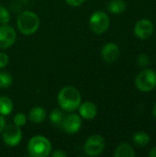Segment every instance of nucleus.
Instances as JSON below:
<instances>
[{
    "label": "nucleus",
    "mask_w": 156,
    "mask_h": 157,
    "mask_svg": "<svg viewBox=\"0 0 156 157\" xmlns=\"http://www.w3.org/2000/svg\"><path fill=\"white\" fill-rule=\"evenodd\" d=\"M57 101L62 109L73 112L77 109L81 104L82 98L80 92L74 86H65L58 94Z\"/></svg>",
    "instance_id": "f257e3e1"
},
{
    "label": "nucleus",
    "mask_w": 156,
    "mask_h": 157,
    "mask_svg": "<svg viewBox=\"0 0 156 157\" xmlns=\"http://www.w3.org/2000/svg\"><path fill=\"white\" fill-rule=\"evenodd\" d=\"M18 30L24 35H32L37 32L40 28V18L38 15L32 11H23L17 18Z\"/></svg>",
    "instance_id": "f03ea898"
},
{
    "label": "nucleus",
    "mask_w": 156,
    "mask_h": 157,
    "mask_svg": "<svg viewBox=\"0 0 156 157\" xmlns=\"http://www.w3.org/2000/svg\"><path fill=\"white\" fill-rule=\"evenodd\" d=\"M28 152L32 157H47L51 153V144L44 136H33L28 144Z\"/></svg>",
    "instance_id": "7ed1b4c3"
},
{
    "label": "nucleus",
    "mask_w": 156,
    "mask_h": 157,
    "mask_svg": "<svg viewBox=\"0 0 156 157\" xmlns=\"http://www.w3.org/2000/svg\"><path fill=\"white\" fill-rule=\"evenodd\" d=\"M137 88L143 92H150L156 86V73L152 69L143 70L135 79Z\"/></svg>",
    "instance_id": "20e7f679"
},
{
    "label": "nucleus",
    "mask_w": 156,
    "mask_h": 157,
    "mask_svg": "<svg viewBox=\"0 0 156 157\" xmlns=\"http://www.w3.org/2000/svg\"><path fill=\"white\" fill-rule=\"evenodd\" d=\"M109 17L103 11H96L92 14L89 19V28L96 34L104 33L109 27Z\"/></svg>",
    "instance_id": "39448f33"
},
{
    "label": "nucleus",
    "mask_w": 156,
    "mask_h": 157,
    "mask_svg": "<svg viewBox=\"0 0 156 157\" xmlns=\"http://www.w3.org/2000/svg\"><path fill=\"white\" fill-rule=\"evenodd\" d=\"M1 133L4 143L10 147L18 145L22 140V131L14 123L5 125Z\"/></svg>",
    "instance_id": "423d86ee"
},
{
    "label": "nucleus",
    "mask_w": 156,
    "mask_h": 157,
    "mask_svg": "<svg viewBox=\"0 0 156 157\" xmlns=\"http://www.w3.org/2000/svg\"><path fill=\"white\" fill-rule=\"evenodd\" d=\"M106 147L105 139L98 134H94L87 138L84 144V151L89 156L100 155Z\"/></svg>",
    "instance_id": "0eeeda50"
},
{
    "label": "nucleus",
    "mask_w": 156,
    "mask_h": 157,
    "mask_svg": "<svg viewBox=\"0 0 156 157\" xmlns=\"http://www.w3.org/2000/svg\"><path fill=\"white\" fill-rule=\"evenodd\" d=\"M17 40V32L15 29L9 25L0 26V50L10 48Z\"/></svg>",
    "instance_id": "6e6552de"
},
{
    "label": "nucleus",
    "mask_w": 156,
    "mask_h": 157,
    "mask_svg": "<svg viewBox=\"0 0 156 157\" xmlns=\"http://www.w3.org/2000/svg\"><path fill=\"white\" fill-rule=\"evenodd\" d=\"M61 126L66 133L69 134L76 133L82 126L81 116L75 113H70L65 117H63Z\"/></svg>",
    "instance_id": "1a4fd4ad"
},
{
    "label": "nucleus",
    "mask_w": 156,
    "mask_h": 157,
    "mask_svg": "<svg viewBox=\"0 0 156 157\" xmlns=\"http://www.w3.org/2000/svg\"><path fill=\"white\" fill-rule=\"evenodd\" d=\"M154 24L149 19H141L134 26V34L140 40H146L153 35Z\"/></svg>",
    "instance_id": "9d476101"
},
{
    "label": "nucleus",
    "mask_w": 156,
    "mask_h": 157,
    "mask_svg": "<svg viewBox=\"0 0 156 157\" xmlns=\"http://www.w3.org/2000/svg\"><path fill=\"white\" fill-rule=\"evenodd\" d=\"M120 52V48L117 44L108 42L103 46L101 50V57L106 63H112L119 59Z\"/></svg>",
    "instance_id": "9b49d317"
},
{
    "label": "nucleus",
    "mask_w": 156,
    "mask_h": 157,
    "mask_svg": "<svg viewBox=\"0 0 156 157\" xmlns=\"http://www.w3.org/2000/svg\"><path fill=\"white\" fill-rule=\"evenodd\" d=\"M79 114L85 120H93L97 114V109L95 103L86 101L79 106Z\"/></svg>",
    "instance_id": "f8f14e48"
},
{
    "label": "nucleus",
    "mask_w": 156,
    "mask_h": 157,
    "mask_svg": "<svg viewBox=\"0 0 156 157\" xmlns=\"http://www.w3.org/2000/svg\"><path fill=\"white\" fill-rule=\"evenodd\" d=\"M46 118V110L41 107H35L29 112V120L33 123H41Z\"/></svg>",
    "instance_id": "ddd939ff"
},
{
    "label": "nucleus",
    "mask_w": 156,
    "mask_h": 157,
    "mask_svg": "<svg viewBox=\"0 0 156 157\" xmlns=\"http://www.w3.org/2000/svg\"><path fill=\"white\" fill-rule=\"evenodd\" d=\"M114 155L116 157H134L135 151L130 144H121L115 150Z\"/></svg>",
    "instance_id": "4468645a"
},
{
    "label": "nucleus",
    "mask_w": 156,
    "mask_h": 157,
    "mask_svg": "<svg viewBox=\"0 0 156 157\" xmlns=\"http://www.w3.org/2000/svg\"><path fill=\"white\" fill-rule=\"evenodd\" d=\"M13 110L12 100L6 96L0 97V115L8 116Z\"/></svg>",
    "instance_id": "2eb2a0df"
},
{
    "label": "nucleus",
    "mask_w": 156,
    "mask_h": 157,
    "mask_svg": "<svg viewBox=\"0 0 156 157\" xmlns=\"http://www.w3.org/2000/svg\"><path fill=\"white\" fill-rule=\"evenodd\" d=\"M108 9L112 14H120L126 10V4L123 0H112L108 4Z\"/></svg>",
    "instance_id": "dca6fc26"
},
{
    "label": "nucleus",
    "mask_w": 156,
    "mask_h": 157,
    "mask_svg": "<svg viewBox=\"0 0 156 157\" xmlns=\"http://www.w3.org/2000/svg\"><path fill=\"white\" fill-rule=\"evenodd\" d=\"M132 139H133V142L135 143V144L138 146H141V147L145 146L150 143V136L146 132H136L133 135Z\"/></svg>",
    "instance_id": "f3484780"
},
{
    "label": "nucleus",
    "mask_w": 156,
    "mask_h": 157,
    "mask_svg": "<svg viewBox=\"0 0 156 157\" xmlns=\"http://www.w3.org/2000/svg\"><path fill=\"white\" fill-rule=\"evenodd\" d=\"M13 83L12 75L5 71H0V88H8Z\"/></svg>",
    "instance_id": "a211bd4d"
},
{
    "label": "nucleus",
    "mask_w": 156,
    "mask_h": 157,
    "mask_svg": "<svg viewBox=\"0 0 156 157\" xmlns=\"http://www.w3.org/2000/svg\"><path fill=\"white\" fill-rule=\"evenodd\" d=\"M63 117H64L63 112L58 109L51 110L50 113V121L52 124H55V125H61Z\"/></svg>",
    "instance_id": "6ab92c4d"
},
{
    "label": "nucleus",
    "mask_w": 156,
    "mask_h": 157,
    "mask_svg": "<svg viewBox=\"0 0 156 157\" xmlns=\"http://www.w3.org/2000/svg\"><path fill=\"white\" fill-rule=\"evenodd\" d=\"M10 13L9 11L3 6H0V24L5 25L10 21Z\"/></svg>",
    "instance_id": "aec40b11"
},
{
    "label": "nucleus",
    "mask_w": 156,
    "mask_h": 157,
    "mask_svg": "<svg viewBox=\"0 0 156 157\" xmlns=\"http://www.w3.org/2000/svg\"><path fill=\"white\" fill-rule=\"evenodd\" d=\"M13 121H14V124H16L17 126L18 127H22L26 124L27 122V117L26 115H24L23 113H17L14 116V119H13Z\"/></svg>",
    "instance_id": "412c9836"
},
{
    "label": "nucleus",
    "mask_w": 156,
    "mask_h": 157,
    "mask_svg": "<svg viewBox=\"0 0 156 157\" xmlns=\"http://www.w3.org/2000/svg\"><path fill=\"white\" fill-rule=\"evenodd\" d=\"M137 61H138L139 65L142 66V67L147 66L149 64V63H150V59H149V57L146 54H141V55H139Z\"/></svg>",
    "instance_id": "4be33fe9"
},
{
    "label": "nucleus",
    "mask_w": 156,
    "mask_h": 157,
    "mask_svg": "<svg viewBox=\"0 0 156 157\" xmlns=\"http://www.w3.org/2000/svg\"><path fill=\"white\" fill-rule=\"evenodd\" d=\"M9 63V57L5 52H0V69L7 66Z\"/></svg>",
    "instance_id": "5701e85b"
},
{
    "label": "nucleus",
    "mask_w": 156,
    "mask_h": 157,
    "mask_svg": "<svg viewBox=\"0 0 156 157\" xmlns=\"http://www.w3.org/2000/svg\"><path fill=\"white\" fill-rule=\"evenodd\" d=\"M65 3L71 6H82L86 0H64Z\"/></svg>",
    "instance_id": "b1692460"
},
{
    "label": "nucleus",
    "mask_w": 156,
    "mask_h": 157,
    "mask_svg": "<svg viewBox=\"0 0 156 157\" xmlns=\"http://www.w3.org/2000/svg\"><path fill=\"white\" fill-rule=\"evenodd\" d=\"M51 155L53 157H65L66 156V154L63 151V150H55L54 152L51 153Z\"/></svg>",
    "instance_id": "393cba45"
},
{
    "label": "nucleus",
    "mask_w": 156,
    "mask_h": 157,
    "mask_svg": "<svg viewBox=\"0 0 156 157\" xmlns=\"http://www.w3.org/2000/svg\"><path fill=\"white\" fill-rule=\"evenodd\" d=\"M5 125H6V121H5V119H4V116L0 115V133L2 132V131H3V129H4V127H5Z\"/></svg>",
    "instance_id": "a878e982"
},
{
    "label": "nucleus",
    "mask_w": 156,
    "mask_h": 157,
    "mask_svg": "<svg viewBox=\"0 0 156 157\" xmlns=\"http://www.w3.org/2000/svg\"><path fill=\"white\" fill-rule=\"evenodd\" d=\"M149 156L150 157H156V146L154 148H153L150 153H149Z\"/></svg>",
    "instance_id": "bb28decb"
},
{
    "label": "nucleus",
    "mask_w": 156,
    "mask_h": 157,
    "mask_svg": "<svg viewBox=\"0 0 156 157\" xmlns=\"http://www.w3.org/2000/svg\"><path fill=\"white\" fill-rule=\"evenodd\" d=\"M153 113H154V117L156 118V103H155V105L154 106V109H153Z\"/></svg>",
    "instance_id": "cd10ccee"
}]
</instances>
